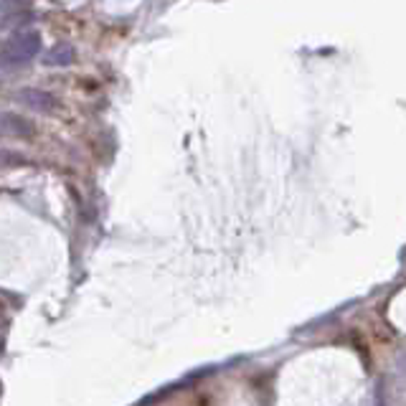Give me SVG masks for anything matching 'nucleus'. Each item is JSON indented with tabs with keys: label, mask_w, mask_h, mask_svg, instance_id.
<instances>
[{
	"label": "nucleus",
	"mask_w": 406,
	"mask_h": 406,
	"mask_svg": "<svg viewBox=\"0 0 406 406\" xmlns=\"http://www.w3.org/2000/svg\"><path fill=\"white\" fill-rule=\"evenodd\" d=\"M43 49V41H41V33L33 28L28 30H21L16 36L8 38L3 46H0V67L3 69H18L26 67L30 61L36 59Z\"/></svg>",
	"instance_id": "f257e3e1"
},
{
	"label": "nucleus",
	"mask_w": 406,
	"mask_h": 406,
	"mask_svg": "<svg viewBox=\"0 0 406 406\" xmlns=\"http://www.w3.org/2000/svg\"><path fill=\"white\" fill-rule=\"evenodd\" d=\"M13 99L23 107L33 109V112H54L59 107V99L46 89H38V86H26V89H18L13 94Z\"/></svg>",
	"instance_id": "f03ea898"
},
{
	"label": "nucleus",
	"mask_w": 406,
	"mask_h": 406,
	"mask_svg": "<svg viewBox=\"0 0 406 406\" xmlns=\"http://www.w3.org/2000/svg\"><path fill=\"white\" fill-rule=\"evenodd\" d=\"M0 135H11V137H33V135H36V128H33V122L26 120L23 115L0 112Z\"/></svg>",
	"instance_id": "7ed1b4c3"
},
{
	"label": "nucleus",
	"mask_w": 406,
	"mask_h": 406,
	"mask_svg": "<svg viewBox=\"0 0 406 406\" xmlns=\"http://www.w3.org/2000/svg\"><path fill=\"white\" fill-rule=\"evenodd\" d=\"M74 59H77V51L69 43H56V46H51L43 54V64L46 67H69V64H74Z\"/></svg>",
	"instance_id": "20e7f679"
}]
</instances>
